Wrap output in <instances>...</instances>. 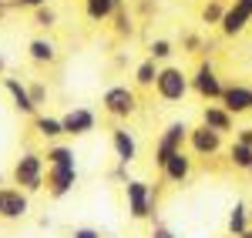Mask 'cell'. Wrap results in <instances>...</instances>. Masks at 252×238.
Returning a JSON list of instances; mask_svg holds the SVG:
<instances>
[{"instance_id": "obj_24", "label": "cell", "mask_w": 252, "mask_h": 238, "mask_svg": "<svg viewBox=\"0 0 252 238\" xmlns=\"http://www.w3.org/2000/svg\"><path fill=\"white\" fill-rule=\"evenodd\" d=\"M172 54H175V47L168 44V40H161V37H158V40H152V44H148V57H155L158 64H161V60H168Z\"/></svg>"}, {"instance_id": "obj_23", "label": "cell", "mask_w": 252, "mask_h": 238, "mask_svg": "<svg viewBox=\"0 0 252 238\" xmlns=\"http://www.w3.org/2000/svg\"><path fill=\"white\" fill-rule=\"evenodd\" d=\"M229 161H232L235 168L249 171V168H252V148H246V144H239V141H232V148H229Z\"/></svg>"}, {"instance_id": "obj_1", "label": "cell", "mask_w": 252, "mask_h": 238, "mask_svg": "<svg viewBox=\"0 0 252 238\" xmlns=\"http://www.w3.org/2000/svg\"><path fill=\"white\" fill-rule=\"evenodd\" d=\"M125 201H128V215L135 221L145 218H155V208H158V188H152L148 181L131 178L125 185Z\"/></svg>"}, {"instance_id": "obj_22", "label": "cell", "mask_w": 252, "mask_h": 238, "mask_svg": "<svg viewBox=\"0 0 252 238\" xmlns=\"http://www.w3.org/2000/svg\"><path fill=\"white\" fill-rule=\"evenodd\" d=\"M44 161H47V164H67V168H78L74 148H67V144H51L47 155H44Z\"/></svg>"}, {"instance_id": "obj_2", "label": "cell", "mask_w": 252, "mask_h": 238, "mask_svg": "<svg viewBox=\"0 0 252 238\" xmlns=\"http://www.w3.org/2000/svg\"><path fill=\"white\" fill-rule=\"evenodd\" d=\"M44 155H37V151H24L17 158V164H14V181H17V188H24L27 195H34V191H40L44 188Z\"/></svg>"}, {"instance_id": "obj_12", "label": "cell", "mask_w": 252, "mask_h": 238, "mask_svg": "<svg viewBox=\"0 0 252 238\" xmlns=\"http://www.w3.org/2000/svg\"><path fill=\"white\" fill-rule=\"evenodd\" d=\"M161 175H165V181H172V185H185V181L192 178V158H189L185 151L172 155V158L165 161Z\"/></svg>"}, {"instance_id": "obj_19", "label": "cell", "mask_w": 252, "mask_h": 238, "mask_svg": "<svg viewBox=\"0 0 252 238\" xmlns=\"http://www.w3.org/2000/svg\"><path fill=\"white\" fill-rule=\"evenodd\" d=\"M27 54H31V60H34V64H54L58 47H54L51 40H44V37H34L31 44H27Z\"/></svg>"}, {"instance_id": "obj_18", "label": "cell", "mask_w": 252, "mask_h": 238, "mask_svg": "<svg viewBox=\"0 0 252 238\" xmlns=\"http://www.w3.org/2000/svg\"><path fill=\"white\" fill-rule=\"evenodd\" d=\"M118 7H121V0H84V14H88V20H94V24L115 17Z\"/></svg>"}, {"instance_id": "obj_17", "label": "cell", "mask_w": 252, "mask_h": 238, "mask_svg": "<svg viewBox=\"0 0 252 238\" xmlns=\"http://www.w3.org/2000/svg\"><path fill=\"white\" fill-rule=\"evenodd\" d=\"M225 228H229V235H232V238H242V235H246V232L252 228L249 205H242V201H235L232 208H229V221H225Z\"/></svg>"}, {"instance_id": "obj_33", "label": "cell", "mask_w": 252, "mask_h": 238, "mask_svg": "<svg viewBox=\"0 0 252 238\" xmlns=\"http://www.w3.org/2000/svg\"><path fill=\"white\" fill-rule=\"evenodd\" d=\"M235 141L246 144V148H252V128H239V131H235Z\"/></svg>"}, {"instance_id": "obj_6", "label": "cell", "mask_w": 252, "mask_h": 238, "mask_svg": "<svg viewBox=\"0 0 252 238\" xmlns=\"http://www.w3.org/2000/svg\"><path fill=\"white\" fill-rule=\"evenodd\" d=\"M101 104H104V111H108L111 118H118V121L131 118V114L138 111L135 91H131V87H125V84H115V87H108V91L101 94Z\"/></svg>"}, {"instance_id": "obj_37", "label": "cell", "mask_w": 252, "mask_h": 238, "mask_svg": "<svg viewBox=\"0 0 252 238\" xmlns=\"http://www.w3.org/2000/svg\"><path fill=\"white\" fill-rule=\"evenodd\" d=\"M242 238H252V228H249V232H246V235H242Z\"/></svg>"}, {"instance_id": "obj_25", "label": "cell", "mask_w": 252, "mask_h": 238, "mask_svg": "<svg viewBox=\"0 0 252 238\" xmlns=\"http://www.w3.org/2000/svg\"><path fill=\"white\" fill-rule=\"evenodd\" d=\"M222 17H225V10H222V3H219V0L202 7V24H222Z\"/></svg>"}, {"instance_id": "obj_40", "label": "cell", "mask_w": 252, "mask_h": 238, "mask_svg": "<svg viewBox=\"0 0 252 238\" xmlns=\"http://www.w3.org/2000/svg\"><path fill=\"white\" fill-rule=\"evenodd\" d=\"M249 215H252V205H249Z\"/></svg>"}, {"instance_id": "obj_30", "label": "cell", "mask_w": 252, "mask_h": 238, "mask_svg": "<svg viewBox=\"0 0 252 238\" xmlns=\"http://www.w3.org/2000/svg\"><path fill=\"white\" fill-rule=\"evenodd\" d=\"M71 238H101V232H97V228H88V225H81V228L71 232Z\"/></svg>"}, {"instance_id": "obj_32", "label": "cell", "mask_w": 252, "mask_h": 238, "mask_svg": "<svg viewBox=\"0 0 252 238\" xmlns=\"http://www.w3.org/2000/svg\"><path fill=\"white\" fill-rule=\"evenodd\" d=\"M111 178H115V181H125V185L131 181V178H128V164H125V161H118V168L111 171Z\"/></svg>"}, {"instance_id": "obj_14", "label": "cell", "mask_w": 252, "mask_h": 238, "mask_svg": "<svg viewBox=\"0 0 252 238\" xmlns=\"http://www.w3.org/2000/svg\"><path fill=\"white\" fill-rule=\"evenodd\" d=\"M3 87H7V94L14 98V107H17L20 114H37V104L31 101L27 84H20L17 78H3Z\"/></svg>"}, {"instance_id": "obj_7", "label": "cell", "mask_w": 252, "mask_h": 238, "mask_svg": "<svg viewBox=\"0 0 252 238\" xmlns=\"http://www.w3.org/2000/svg\"><path fill=\"white\" fill-rule=\"evenodd\" d=\"M31 212V195L24 188H0V218L3 221H20Z\"/></svg>"}, {"instance_id": "obj_20", "label": "cell", "mask_w": 252, "mask_h": 238, "mask_svg": "<svg viewBox=\"0 0 252 238\" xmlns=\"http://www.w3.org/2000/svg\"><path fill=\"white\" fill-rule=\"evenodd\" d=\"M34 131H37L44 141H54L64 134V124H61V118H54V114H37L34 118Z\"/></svg>"}, {"instance_id": "obj_9", "label": "cell", "mask_w": 252, "mask_h": 238, "mask_svg": "<svg viewBox=\"0 0 252 238\" xmlns=\"http://www.w3.org/2000/svg\"><path fill=\"white\" fill-rule=\"evenodd\" d=\"M189 148H192V155H198V158H212V155L222 151V134L212 131L209 124H198V128L189 131Z\"/></svg>"}, {"instance_id": "obj_5", "label": "cell", "mask_w": 252, "mask_h": 238, "mask_svg": "<svg viewBox=\"0 0 252 238\" xmlns=\"http://www.w3.org/2000/svg\"><path fill=\"white\" fill-rule=\"evenodd\" d=\"M192 91L198 94L202 101H222V94H225V84H222V78H219V71L212 67V60H202L198 67H195L192 74Z\"/></svg>"}, {"instance_id": "obj_15", "label": "cell", "mask_w": 252, "mask_h": 238, "mask_svg": "<svg viewBox=\"0 0 252 238\" xmlns=\"http://www.w3.org/2000/svg\"><path fill=\"white\" fill-rule=\"evenodd\" d=\"M202 124H209L212 131L225 134V131H232V128H235V118L222 107V104H205V111H202Z\"/></svg>"}, {"instance_id": "obj_42", "label": "cell", "mask_w": 252, "mask_h": 238, "mask_svg": "<svg viewBox=\"0 0 252 238\" xmlns=\"http://www.w3.org/2000/svg\"><path fill=\"white\" fill-rule=\"evenodd\" d=\"M229 238H232V235H229Z\"/></svg>"}, {"instance_id": "obj_27", "label": "cell", "mask_w": 252, "mask_h": 238, "mask_svg": "<svg viewBox=\"0 0 252 238\" xmlns=\"http://www.w3.org/2000/svg\"><path fill=\"white\" fill-rule=\"evenodd\" d=\"M115 30L121 34V37H131V34H135V27H131V17H128L121 7H118V14H115Z\"/></svg>"}, {"instance_id": "obj_8", "label": "cell", "mask_w": 252, "mask_h": 238, "mask_svg": "<svg viewBox=\"0 0 252 238\" xmlns=\"http://www.w3.org/2000/svg\"><path fill=\"white\" fill-rule=\"evenodd\" d=\"M74 185H78V168H67V164H47V181H44V188H47L51 198H64V195H71Z\"/></svg>"}, {"instance_id": "obj_28", "label": "cell", "mask_w": 252, "mask_h": 238, "mask_svg": "<svg viewBox=\"0 0 252 238\" xmlns=\"http://www.w3.org/2000/svg\"><path fill=\"white\" fill-rule=\"evenodd\" d=\"M27 91H31V101H34V104H44V98H47V87H44V84H31Z\"/></svg>"}, {"instance_id": "obj_38", "label": "cell", "mask_w": 252, "mask_h": 238, "mask_svg": "<svg viewBox=\"0 0 252 238\" xmlns=\"http://www.w3.org/2000/svg\"><path fill=\"white\" fill-rule=\"evenodd\" d=\"M205 3H215V0H205Z\"/></svg>"}, {"instance_id": "obj_21", "label": "cell", "mask_w": 252, "mask_h": 238, "mask_svg": "<svg viewBox=\"0 0 252 238\" xmlns=\"http://www.w3.org/2000/svg\"><path fill=\"white\" fill-rule=\"evenodd\" d=\"M158 74H161V64H158L155 57H145L141 64H138V71H135V84L138 87H155Z\"/></svg>"}, {"instance_id": "obj_36", "label": "cell", "mask_w": 252, "mask_h": 238, "mask_svg": "<svg viewBox=\"0 0 252 238\" xmlns=\"http://www.w3.org/2000/svg\"><path fill=\"white\" fill-rule=\"evenodd\" d=\"M3 67H7V60H3V54H0V74H3Z\"/></svg>"}, {"instance_id": "obj_3", "label": "cell", "mask_w": 252, "mask_h": 238, "mask_svg": "<svg viewBox=\"0 0 252 238\" xmlns=\"http://www.w3.org/2000/svg\"><path fill=\"white\" fill-rule=\"evenodd\" d=\"M192 91V78L182 71V67H161V74H158L155 80V94L161 101H168V104H175V101H182L185 94Z\"/></svg>"}, {"instance_id": "obj_35", "label": "cell", "mask_w": 252, "mask_h": 238, "mask_svg": "<svg viewBox=\"0 0 252 238\" xmlns=\"http://www.w3.org/2000/svg\"><path fill=\"white\" fill-rule=\"evenodd\" d=\"M235 3H239V7H242V10H246V14L252 17V0H235Z\"/></svg>"}, {"instance_id": "obj_41", "label": "cell", "mask_w": 252, "mask_h": 238, "mask_svg": "<svg viewBox=\"0 0 252 238\" xmlns=\"http://www.w3.org/2000/svg\"><path fill=\"white\" fill-rule=\"evenodd\" d=\"M249 175H252V168H249Z\"/></svg>"}, {"instance_id": "obj_31", "label": "cell", "mask_w": 252, "mask_h": 238, "mask_svg": "<svg viewBox=\"0 0 252 238\" xmlns=\"http://www.w3.org/2000/svg\"><path fill=\"white\" fill-rule=\"evenodd\" d=\"M152 238H178V235H175L172 228H165V225H158V221H155V225H152Z\"/></svg>"}, {"instance_id": "obj_16", "label": "cell", "mask_w": 252, "mask_h": 238, "mask_svg": "<svg viewBox=\"0 0 252 238\" xmlns=\"http://www.w3.org/2000/svg\"><path fill=\"white\" fill-rule=\"evenodd\" d=\"M249 20H252L249 14H246V10H242L239 3H232V7L225 10V17H222V24H219V30H222L225 37H239V34H242V30L249 27Z\"/></svg>"}, {"instance_id": "obj_11", "label": "cell", "mask_w": 252, "mask_h": 238, "mask_svg": "<svg viewBox=\"0 0 252 238\" xmlns=\"http://www.w3.org/2000/svg\"><path fill=\"white\" fill-rule=\"evenodd\" d=\"M222 107L232 118L235 114H249L252 111V87H246V84H229L225 94H222Z\"/></svg>"}, {"instance_id": "obj_34", "label": "cell", "mask_w": 252, "mask_h": 238, "mask_svg": "<svg viewBox=\"0 0 252 238\" xmlns=\"http://www.w3.org/2000/svg\"><path fill=\"white\" fill-rule=\"evenodd\" d=\"M185 47H189V51H205V44L195 37V34H189V37H185Z\"/></svg>"}, {"instance_id": "obj_26", "label": "cell", "mask_w": 252, "mask_h": 238, "mask_svg": "<svg viewBox=\"0 0 252 238\" xmlns=\"http://www.w3.org/2000/svg\"><path fill=\"white\" fill-rule=\"evenodd\" d=\"M34 24H37V27H47V30H51V27L58 24V14H54V10H51V7L44 3V7H37V10H34Z\"/></svg>"}, {"instance_id": "obj_39", "label": "cell", "mask_w": 252, "mask_h": 238, "mask_svg": "<svg viewBox=\"0 0 252 238\" xmlns=\"http://www.w3.org/2000/svg\"><path fill=\"white\" fill-rule=\"evenodd\" d=\"M0 188H3V178H0Z\"/></svg>"}, {"instance_id": "obj_29", "label": "cell", "mask_w": 252, "mask_h": 238, "mask_svg": "<svg viewBox=\"0 0 252 238\" xmlns=\"http://www.w3.org/2000/svg\"><path fill=\"white\" fill-rule=\"evenodd\" d=\"M47 0H14L10 7H17V10H37V7H44Z\"/></svg>"}, {"instance_id": "obj_13", "label": "cell", "mask_w": 252, "mask_h": 238, "mask_svg": "<svg viewBox=\"0 0 252 238\" xmlns=\"http://www.w3.org/2000/svg\"><path fill=\"white\" fill-rule=\"evenodd\" d=\"M111 144H115L118 161L131 164V161L138 158V141H135V134H131L128 128H115V131H111Z\"/></svg>"}, {"instance_id": "obj_10", "label": "cell", "mask_w": 252, "mask_h": 238, "mask_svg": "<svg viewBox=\"0 0 252 238\" xmlns=\"http://www.w3.org/2000/svg\"><path fill=\"white\" fill-rule=\"evenodd\" d=\"M61 124H64V134H71V138H84V134H91L94 131V111L91 107H71L64 118H61Z\"/></svg>"}, {"instance_id": "obj_4", "label": "cell", "mask_w": 252, "mask_h": 238, "mask_svg": "<svg viewBox=\"0 0 252 238\" xmlns=\"http://www.w3.org/2000/svg\"><path fill=\"white\" fill-rule=\"evenodd\" d=\"M189 124H182V121H172L165 131H161V138L155 144V164L158 168H165V161L178 155V151H185V144H189Z\"/></svg>"}]
</instances>
